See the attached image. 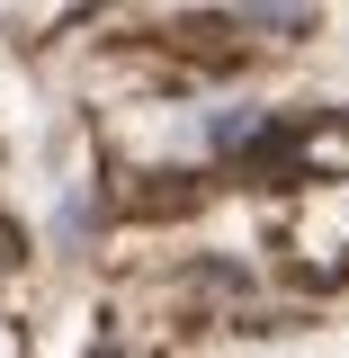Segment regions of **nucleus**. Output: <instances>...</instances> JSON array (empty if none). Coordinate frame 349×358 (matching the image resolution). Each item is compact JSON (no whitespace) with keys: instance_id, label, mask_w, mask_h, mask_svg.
Returning a JSON list of instances; mask_svg holds the SVG:
<instances>
[{"instance_id":"f03ea898","label":"nucleus","mask_w":349,"mask_h":358,"mask_svg":"<svg viewBox=\"0 0 349 358\" xmlns=\"http://www.w3.org/2000/svg\"><path fill=\"white\" fill-rule=\"evenodd\" d=\"M90 215H99V206H90V188H72V197H63V215H54V233H63V242H81Z\"/></svg>"},{"instance_id":"f257e3e1","label":"nucleus","mask_w":349,"mask_h":358,"mask_svg":"<svg viewBox=\"0 0 349 358\" xmlns=\"http://www.w3.org/2000/svg\"><path fill=\"white\" fill-rule=\"evenodd\" d=\"M260 134H269V108H260V99H215V108L197 117V143H206V152H251Z\"/></svg>"}]
</instances>
